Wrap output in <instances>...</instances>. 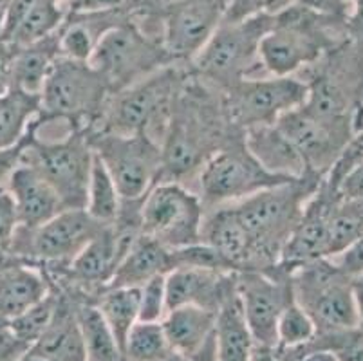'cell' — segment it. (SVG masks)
I'll return each instance as SVG.
<instances>
[{
	"label": "cell",
	"mask_w": 363,
	"mask_h": 361,
	"mask_svg": "<svg viewBox=\"0 0 363 361\" xmlns=\"http://www.w3.org/2000/svg\"><path fill=\"white\" fill-rule=\"evenodd\" d=\"M239 134L244 132L237 130L228 119L224 92L204 84L188 67L161 138L160 183L183 184L186 179L199 175L208 159Z\"/></svg>",
	"instance_id": "cell-1"
},
{
	"label": "cell",
	"mask_w": 363,
	"mask_h": 361,
	"mask_svg": "<svg viewBox=\"0 0 363 361\" xmlns=\"http://www.w3.org/2000/svg\"><path fill=\"white\" fill-rule=\"evenodd\" d=\"M347 0L295 2L273 13L260 42V65L269 76H295L340 44L347 42Z\"/></svg>",
	"instance_id": "cell-2"
},
{
	"label": "cell",
	"mask_w": 363,
	"mask_h": 361,
	"mask_svg": "<svg viewBox=\"0 0 363 361\" xmlns=\"http://www.w3.org/2000/svg\"><path fill=\"white\" fill-rule=\"evenodd\" d=\"M323 175L306 172L279 187L266 188L232 204L237 218L252 238L246 271L272 273L279 267L284 246L291 237Z\"/></svg>",
	"instance_id": "cell-3"
},
{
	"label": "cell",
	"mask_w": 363,
	"mask_h": 361,
	"mask_svg": "<svg viewBox=\"0 0 363 361\" xmlns=\"http://www.w3.org/2000/svg\"><path fill=\"white\" fill-rule=\"evenodd\" d=\"M303 111L325 123L363 130V48L347 40L303 69Z\"/></svg>",
	"instance_id": "cell-4"
},
{
	"label": "cell",
	"mask_w": 363,
	"mask_h": 361,
	"mask_svg": "<svg viewBox=\"0 0 363 361\" xmlns=\"http://www.w3.org/2000/svg\"><path fill=\"white\" fill-rule=\"evenodd\" d=\"M112 98L107 82L89 62L60 56L40 91L38 123L64 121L69 132H92Z\"/></svg>",
	"instance_id": "cell-5"
},
{
	"label": "cell",
	"mask_w": 363,
	"mask_h": 361,
	"mask_svg": "<svg viewBox=\"0 0 363 361\" xmlns=\"http://www.w3.org/2000/svg\"><path fill=\"white\" fill-rule=\"evenodd\" d=\"M273 24V13H260L244 20H223L204 48L188 64L204 84L230 91L246 78H257L262 69L260 42Z\"/></svg>",
	"instance_id": "cell-6"
},
{
	"label": "cell",
	"mask_w": 363,
	"mask_h": 361,
	"mask_svg": "<svg viewBox=\"0 0 363 361\" xmlns=\"http://www.w3.org/2000/svg\"><path fill=\"white\" fill-rule=\"evenodd\" d=\"M186 72L188 65L184 64L168 65L112 94L96 130L127 135L147 134L161 145L172 105Z\"/></svg>",
	"instance_id": "cell-7"
},
{
	"label": "cell",
	"mask_w": 363,
	"mask_h": 361,
	"mask_svg": "<svg viewBox=\"0 0 363 361\" xmlns=\"http://www.w3.org/2000/svg\"><path fill=\"white\" fill-rule=\"evenodd\" d=\"M89 64L116 94L177 62L164 49L160 36L145 31L132 16L101 36Z\"/></svg>",
	"instance_id": "cell-8"
},
{
	"label": "cell",
	"mask_w": 363,
	"mask_h": 361,
	"mask_svg": "<svg viewBox=\"0 0 363 361\" xmlns=\"http://www.w3.org/2000/svg\"><path fill=\"white\" fill-rule=\"evenodd\" d=\"M295 300L316 327V334L359 329L352 278L333 258H320L291 273Z\"/></svg>",
	"instance_id": "cell-9"
},
{
	"label": "cell",
	"mask_w": 363,
	"mask_h": 361,
	"mask_svg": "<svg viewBox=\"0 0 363 361\" xmlns=\"http://www.w3.org/2000/svg\"><path fill=\"white\" fill-rule=\"evenodd\" d=\"M293 179L296 177H284L267 172L255 155L247 150L244 134H239L219 148L201 168L197 175V195L208 211L235 204L257 191L289 183Z\"/></svg>",
	"instance_id": "cell-10"
},
{
	"label": "cell",
	"mask_w": 363,
	"mask_h": 361,
	"mask_svg": "<svg viewBox=\"0 0 363 361\" xmlns=\"http://www.w3.org/2000/svg\"><path fill=\"white\" fill-rule=\"evenodd\" d=\"M94 150L87 132H69L58 141H42L33 134L24 163L31 165L58 194L65 210L85 208Z\"/></svg>",
	"instance_id": "cell-11"
},
{
	"label": "cell",
	"mask_w": 363,
	"mask_h": 361,
	"mask_svg": "<svg viewBox=\"0 0 363 361\" xmlns=\"http://www.w3.org/2000/svg\"><path fill=\"white\" fill-rule=\"evenodd\" d=\"M89 143L116 183L125 201L143 199L160 183L163 154L161 145L147 134L87 132Z\"/></svg>",
	"instance_id": "cell-12"
},
{
	"label": "cell",
	"mask_w": 363,
	"mask_h": 361,
	"mask_svg": "<svg viewBox=\"0 0 363 361\" xmlns=\"http://www.w3.org/2000/svg\"><path fill=\"white\" fill-rule=\"evenodd\" d=\"M308 98V84L298 76L246 78L224 92L230 123L240 132L275 125L286 112L298 109Z\"/></svg>",
	"instance_id": "cell-13"
},
{
	"label": "cell",
	"mask_w": 363,
	"mask_h": 361,
	"mask_svg": "<svg viewBox=\"0 0 363 361\" xmlns=\"http://www.w3.org/2000/svg\"><path fill=\"white\" fill-rule=\"evenodd\" d=\"M204 208L197 194L184 184L161 181L152 187L141 204V233L156 238L168 250L201 243Z\"/></svg>",
	"instance_id": "cell-14"
},
{
	"label": "cell",
	"mask_w": 363,
	"mask_h": 361,
	"mask_svg": "<svg viewBox=\"0 0 363 361\" xmlns=\"http://www.w3.org/2000/svg\"><path fill=\"white\" fill-rule=\"evenodd\" d=\"M104 228L85 208L64 210L36 230L18 226L11 253L33 266L65 267Z\"/></svg>",
	"instance_id": "cell-15"
},
{
	"label": "cell",
	"mask_w": 363,
	"mask_h": 361,
	"mask_svg": "<svg viewBox=\"0 0 363 361\" xmlns=\"http://www.w3.org/2000/svg\"><path fill=\"white\" fill-rule=\"evenodd\" d=\"M230 0H163L157 8L161 42L177 64L188 65L224 20Z\"/></svg>",
	"instance_id": "cell-16"
},
{
	"label": "cell",
	"mask_w": 363,
	"mask_h": 361,
	"mask_svg": "<svg viewBox=\"0 0 363 361\" xmlns=\"http://www.w3.org/2000/svg\"><path fill=\"white\" fill-rule=\"evenodd\" d=\"M237 293L255 345L277 347L280 314L295 300L291 274L282 273L279 267L273 273L240 271Z\"/></svg>",
	"instance_id": "cell-17"
},
{
	"label": "cell",
	"mask_w": 363,
	"mask_h": 361,
	"mask_svg": "<svg viewBox=\"0 0 363 361\" xmlns=\"http://www.w3.org/2000/svg\"><path fill=\"white\" fill-rule=\"evenodd\" d=\"M338 187V179L331 174L323 175L318 190L308 201L298 224L284 246L279 262L280 271L291 274L306 264L329 258V223L335 208L342 203Z\"/></svg>",
	"instance_id": "cell-18"
},
{
	"label": "cell",
	"mask_w": 363,
	"mask_h": 361,
	"mask_svg": "<svg viewBox=\"0 0 363 361\" xmlns=\"http://www.w3.org/2000/svg\"><path fill=\"white\" fill-rule=\"evenodd\" d=\"M275 127L295 147L306 168L320 175L328 174L336 159L356 138L351 127L325 123L303 111L302 105L286 112Z\"/></svg>",
	"instance_id": "cell-19"
},
{
	"label": "cell",
	"mask_w": 363,
	"mask_h": 361,
	"mask_svg": "<svg viewBox=\"0 0 363 361\" xmlns=\"http://www.w3.org/2000/svg\"><path fill=\"white\" fill-rule=\"evenodd\" d=\"M167 309L199 306L219 311L237 289V273H224L203 267H176L164 278ZM167 311V313H168Z\"/></svg>",
	"instance_id": "cell-20"
},
{
	"label": "cell",
	"mask_w": 363,
	"mask_h": 361,
	"mask_svg": "<svg viewBox=\"0 0 363 361\" xmlns=\"http://www.w3.org/2000/svg\"><path fill=\"white\" fill-rule=\"evenodd\" d=\"M8 190L15 201L18 223L26 230H36L65 210L51 184L24 161L9 175Z\"/></svg>",
	"instance_id": "cell-21"
},
{
	"label": "cell",
	"mask_w": 363,
	"mask_h": 361,
	"mask_svg": "<svg viewBox=\"0 0 363 361\" xmlns=\"http://www.w3.org/2000/svg\"><path fill=\"white\" fill-rule=\"evenodd\" d=\"M217 313L199 306L174 307L161 320L174 356L190 360L212 342Z\"/></svg>",
	"instance_id": "cell-22"
},
{
	"label": "cell",
	"mask_w": 363,
	"mask_h": 361,
	"mask_svg": "<svg viewBox=\"0 0 363 361\" xmlns=\"http://www.w3.org/2000/svg\"><path fill=\"white\" fill-rule=\"evenodd\" d=\"M201 243L213 248L235 273L246 271L252 238L237 218L232 204L206 211L201 228Z\"/></svg>",
	"instance_id": "cell-23"
},
{
	"label": "cell",
	"mask_w": 363,
	"mask_h": 361,
	"mask_svg": "<svg viewBox=\"0 0 363 361\" xmlns=\"http://www.w3.org/2000/svg\"><path fill=\"white\" fill-rule=\"evenodd\" d=\"M174 267L172 250L141 233L123 255L107 287H141L152 278L167 277Z\"/></svg>",
	"instance_id": "cell-24"
},
{
	"label": "cell",
	"mask_w": 363,
	"mask_h": 361,
	"mask_svg": "<svg viewBox=\"0 0 363 361\" xmlns=\"http://www.w3.org/2000/svg\"><path fill=\"white\" fill-rule=\"evenodd\" d=\"M29 354L49 361H87L84 338L76 320L74 300L71 296L60 291V304L55 318L38 342L29 349Z\"/></svg>",
	"instance_id": "cell-25"
},
{
	"label": "cell",
	"mask_w": 363,
	"mask_h": 361,
	"mask_svg": "<svg viewBox=\"0 0 363 361\" xmlns=\"http://www.w3.org/2000/svg\"><path fill=\"white\" fill-rule=\"evenodd\" d=\"M51 291L48 278L38 266L15 264L0 273V329L13 318L38 304Z\"/></svg>",
	"instance_id": "cell-26"
},
{
	"label": "cell",
	"mask_w": 363,
	"mask_h": 361,
	"mask_svg": "<svg viewBox=\"0 0 363 361\" xmlns=\"http://www.w3.org/2000/svg\"><path fill=\"white\" fill-rule=\"evenodd\" d=\"M244 143L247 150L255 155L257 161L272 174L284 175V177H300L309 172L295 147L275 125L246 130Z\"/></svg>",
	"instance_id": "cell-27"
},
{
	"label": "cell",
	"mask_w": 363,
	"mask_h": 361,
	"mask_svg": "<svg viewBox=\"0 0 363 361\" xmlns=\"http://www.w3.org/2000/svg\"><path fill=\"white\" fill-rule=\"evenodd\" d=\"M62 56L58 33L35 44L15 49L11 64V87L40 94L55 62Z\"/></svg>",
	"instance_id": "cell-28"
},
{
	"label": "cell",
	"mask_w": 363,
	"mask_h": 361,
	"mask_svg": "<svg viewBox=\"0 0 363 361\" xmlns=\"http://www.w3.org/2000/svg\"><path fill=\"white\" fill-rule=\"evenodd\" d=\"M217 361H250L252 360L253 336L244 318L239 293L232 294L217 311L216 333Z\"/></svg>",
	"instance_id": "cell-29"
},
{
	"label": "cell",
	"mask_w": 363,
	"mask_h": 361,
	"mask_svg": "<svg viewBox=\"0 0 363 361\" xmlns=\"http://www.w3.org/2000/svg\"><path fill=\"white\" fill-rule=\"evenodd\" d=\"M40 114V94L9 87L0 94V148L13 147Z\"/></svg>",
	"instance_id": "cell-30"
},
{
	"label": "cell",
	"mask_w": 363,
	"mask_h": 361,
	"mask_svg": "<svg viewBox=\"0 0 363 361\" xmlns=\"http://www.w3.org/2000/svg\"><path fill=\"white\" fill-rule=\"evenodd\" d=\"M74 300L76 320L84 338L87 361H123V352L94 302Z\"/></svg>",
	"instance_id": "cell-31"
},
{
	"label": "cell",
	"mask_w": 363,
	"mask_h": 361,
	"mask_svg": "<svg viewBox=\"0 0 363 361\" xmlns=\"http://www.w3.org/2000/svg\"><path fill=\"white\" fill-rule=\"evenodd\" d=\"M94 304L123 349L127 334L140 322V287H105Z\"/></svg>",
	"instance_id": "cell-32"
},
{
	"label": "cell",
	"mask_w": 363,
	"mask_h": 361,
	"mask_svg": "<svg viewBox=\"0 0 363 361\" xmlns=\"http://www.w3.org/2000/svg\"><path fill=\"white\" fill-rule=\"evenodd\" d=\"M121 201L123 199H121L120 191H118L114 179L111 177V174H108L105 165L100 161V157L94 154L91 177H89L85 211L94 221L104 224V226H111L116 221L118 213H120Z\"/></svg>",
	"instance_id": "cell-33"
},
{
	"label": "cell",
	"mask_w": 363,
	"mask_h": 361,
	"mask_svg": "<svg viewBox=\"0 0 363 361\" xmlns=\"http://www.w3.org/2000/svg\"><path fill=\"white\" fill-rule=\"evenodd\" d=\"M123 361H168L174 352L161 322H138L123 343Z\"/></svg>",
	"instance_id": "cell-34"
},
{
	"label": "cell",
	"mask_w": 363,
	"mask_h": 361,
	"mask_svg": "<svg viewBox=\"0 0 363 361\" xmlns=\"http://www.w3.org/2000/svg\"><path fill=\"white\" fill-rule=\"evenodd\" d=\"M363 237V199L342 201L329 223V258Z\"/></svg>",
	"instance_id": "cell-35"
},
{
	"label": "cell",
	"mask_w": 363,
	"mask_h": 361,
	"mask_svg": "<svg viewBox=\"0 0 363 361\" xmlns=\"http://www.w3.org/2000/svg\"><path fill=\"white\" fill-rule=\"evenodd\" d=\"M58 304H60V291L51 289L42 298L40 302L29 307L21 316L13 318L11 322L8 323L9 333L18 342H22L31 349L38 342V338L45 333L49 323L52 322L56 309H58Z\"/></svg>",
	"instance_id": "cell-36"
},
{
	"label": "cell",
	"mask_w": 363,
	"mask_h": 361,
	"mask_svg": "<svg viewBox=\"0 0 363 361\" xmlns=\"http://www.w3.org/2000/svg\"><path fill=\"white\" fill-rule=\"evenodd\" d=\"M316 336V327L309 314L293 300L284 313L280 314L279 326H277V347L280 349H300L308 345Z\"/></svg>",
	"instance_id": "cell-37"
},
{
	"label": "cell",
	"mask_w": 363,
	"mask_h": 361,
	"mask_svg": "<svg viewBox=\"0 0 363 361\" xmlns=\"http://www.w3.org/2000/svg\"><path fill=\"white\" fill-rule=\"evenodd\" d=\"M167 277H156L140 287V322H161L167 314Z\"/></svg>",
	"instance_id": "cell-38"
},
{
	"label": "cell",
	"mask_w": 363,
	"mask_h": 361,
	"mask_svg": "<svg viewBox=\"0 0 363 361\" xmlns=\"http://www.w3.org/2000/svg\"><path fill=\"white\" fill-rule=\"evenodd\" d=\"M18 213L8 187H0V248L11 251L13 238L18 230Z\"/></svg>",
	"instance_id": "cell-39"
},
{
	"label": "cell",
	"mask_w": 363,
	"mask_h": 361,
	"mask_svg": "<svg viewBox=\"0 0 363 361\" xmlns=\"http://www.w3.org/2000/svg\"><path fill=\"white\" fill-rule=\"evenodd\" d=\"M40 128V123H38V119H35V123L31 125L28 134L18 141L13 147H6L0 148V187H2V181H8L9 175L15 172V168L22 163V159H24L26 148L29 145V139L33 138V134H36Z\"/></svg>",
	"instance_id": "cell-40"
},
{
	"label": "cell",
	"mask_w": 363,
	"mask_h": 361,
	"mask_svg": "<svg viewBox=\"0 0 363 361\" xmlns=\"http://www.w3.org/2000/svg\"><path fill=\"white\" fill-rule=\"evenodd\" d=\"M333 260L343 273L349 274L351 278L363 277V237L358 238L349 248H345L342 253L333 257Z\"/></svg>",
	"instance_id": "cell-41"
},
{
	"label": "cell",
	"mask_w": 363,
	"mask_h": 361,
	"mask_svg": "<svg viewBox=\"0 0 363 361\" xmlns=\"http://www.w3.org/2000/svg\"><path fill=\"white\" fill-rule=\"evenodd\" d=\"M340 197L342 201H349V199H363V157L358 163L343 175L340 181Z\"/></svg>",
	"instance_id": "cell-42"
},
{
	"label": "cell",
	"mask_w": 363,
	"mask_h": 361,
	"mask_svg": "<svg viewBox=\"0 0 363 361\" xmlns=\"http://www.w3.org/2000/svg\"><path fill=\"white\" fill-rule=\"evenodd\" d=\"M35 2L36 0H9L8 15H6V22L2 33H0V38L8 40L13 35V31L18 28V24L24 20V16L28 15V11L33 8Z\"/></svg>",
	"instance_id": "cell-43"
},
{
	"label": "cell",
	"mask_w": 363,
	"mask_h": 361,
	"mask_svg": "<svg viewBox=\"0 0 363 361\" xmlns=\"http://www.w3.org/2000/svg\"><path fill=\"white\" fill-rule=\"evenodd\" d=\"M29 352V347L18 342L8 326L0 329V361H22V357Z\"/></svg>",
	"instance_id": "cell-44"
},
{
	"label": "cell",
	"mask_w": 363,
	"mask_h": 361,
	"mask_svg": "<svg viewBox=\"0 0 363 361\" xmlns=\"http://www.w3.org/2000/svg\"><path fill=\"white\" fill-rule=\"evenodd\" d=\"M320 2V0H318ZM347 40L363 48V0H347Z\"/></svg>",
	"instance_id": "cell-45"
},
{
	"label": "cell",
	"mask_w": 363,
	"mask_h": 361,
	"mask_svg": "<svg viewBox=\"0 0 363 361\" xmlns=\"http://www.w3.org/2000/svg\"><path fill=\"white\" fill-rule=\"evenodd\" d=\"M280 354L284 361H340L335 352L323 349H280Z\"/></svg>",
	"instance_id": "cell-46"
},
{
	"label": "cell",
	"mask_w": 363,
	"mask_h": 361,
	"mask_svg": "<svg viewBox=\"0 0 363 361\" xmlns=\"http://www.w3.org/2000/svg\"><path fill=\"white\" fill-rule=\"evenodd\" d=\"M15 49L0 38V94L11 87V64Z\"/></svg>",
	"instance_id": "cell-47"
},
{
	"label": "cell",
	"mask_w": 363,
	"mask_h": 361,
	"mask_svg": "<svg viewBox=\"0 0 363 361\" xmlns=\"http://www.w3.org/2000/svg\"><path fill=\"white\" fill-rule=\"evenodd\" d=\"M336 356L340 361H363V333L362 331H356L347 342L343 343L338 350H336Z\"/></svg>",
	"instance_id": "cell-48"
},
{
	"label": "cell",
	"mask_w": 363,
	"mask_h": 361,
	"mask_svg": "<svg viewBox=\"0 0 363 361\" xmlns=\"http://www.w3.org/2000/svg\"><path fill=\"white\" fill-rule=\"evenodd\" d=\"M352 287H354L356 306H358V318H359V331L363 333V277L352 278Z\"/></svg>",
	"instance_id": "cell-49"
},
{
	"label": "cell",
	"mask_w": 363,
	"mask_h": 361,
	"mask_svg": "<svg viewBox=\"0 0 363 361\" xmlns=\"http://www.w3.org/2000/svg\"><path fill=\"white\" fill-rule=\"evenodd\" d=\"M179 361H217V357H216V340L212 338V342L208 343V345L204 347L201 352H197L196 356L190 357V360H181V357H179Z\"/></svg>",
	"instance_id": "cell-50"
},
{
	"label": "cell",
	"mask_w": 363,
	"mask_h": 361,
	"mask_svg": "<svg viewBox=\"0 0 363 361\" xmlns=\"http://www.w3.org/2000/svg\"><path fill=\"white\" fill-rule=\"evenodd\" d=\"M21 262H24V260H21L18 257H15V255H13L9 250L0 248V273H2L4 270H8V267L15 266V264H21Z\"/></svg>",
	"instance_id": "cell-51"
},
{
	"label": "cell",
	"mask_w": 363,
	"mask_h": 361,
	"mask_svg": "<svg viewBox=\"0 0 363 361\" xmlns=\"http://www.w3.org/2000/svg\"><path fill=\"white\" fill-rule=\"evenodd\" d=\"M8 8H9V0H0V33H2V28H4Z\"/></svg>",
	"instance_id": "cell-52"
},
{
	"label": "cell",
	"mask_w": 363,
	"mask_h": 361,
	"mask_svg": "<svg viewBox=\"0 0 363 361\" xmlns=\"http://www.w3.org/2000/svg\"><path fill=\"white\" fill-rule=\"evenodd\" d=\"M22 361H49V360H44V357L40 356H35V354H26L24 357H22Z\"/></svg>",
	"instance_id": "cell-53"
},
{
	"label": "cell",
	"mask_w": 363,
	"mask_h": 361,
	"mask_svg": "<svg viewBox=\"0 0 363 361\" xmlns=\"http://www.w3.org/2000/svg\"><path fill=\"white\" fill-rule=\"evenodd\" d=\"M356 141H358V143L363 147V130L359 132V134H356Z\"/></svg>",
	"instance_id": "cell-54"
},
{
	"label": "cell",
	"mask_w": 363,
	"mask_h": 361,
	"mask_svg": "<svg viewBox=\"0 0 363 361\" xmlns=\"http://www.w3.org/2000/svg\"><path fill=\"white\" fill-rule=\"evenodd\" d=\"M168 361H179V357L176 356V357H172V360H168Z\"/></svg>",
	"instance_id": "cell-55"
},
{
	"label": "cell",
	"mask_w": 363,
	"mask_h": 361,
	"mask_svg": "<svg viewBox=\"0 0 363 361\" xmlns=\"http://www.w3.org/2000/svg\"><path fill=\"white\" fill-rule=\"evenodd\" d=\"M161 2H163V0H157V8H160V4H161Z\"/></svg>",
	"instance_id": "cell-56"
}]
</instances>
